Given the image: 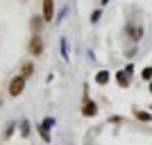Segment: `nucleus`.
<instances>
[{"label":"nucleus","instance_id":"obj_3","mask_svg":"<svg viewBox=\"0 0 152 145\" xmlns=\"http://www.w3.org/2000/svg\"><path fill=\"white\" fill-rule=\"evenodd\" d=\"M23 88H25V77L23 75L12 77V82H9V95H12V98H18V95L23 93Z\"/></svg>","mask_w":152,"mask_h":145},{"label":"nucleus","instance_id":"obj_20","mask_svg":"<svg viewBox=\"0 0 152 145\" xmlns=\"http://www.w3.org/2000/svg\"><path fill=\"white\" fill-rule=\"evenodd\" d=\"M148 91H150V93H152V82H150V84H148Z\"/></svg>","mask_w":152,"mask_h":145},{"label":"nucleus","instance_id":"obj_21","mask_svg":"<svg viewBox=\"0 0 152 145\" xmlns=\"http://www.w3.org/2000/svg\"><path fill=\"white\" fill-rule=\"evenodd\" d=\"M0 104H2V95H0Z\"/></svg>","mask_w":152,"mask_h":145},{"label":"nucleus","instance_id":"obj_5","mask_svg":"<svg viewBox=\"0 0 152 145\" xmlns=\"http://www.w3.org/2000/svg\"><path fill=\"white\" fill-rule=\"evenodd\" d=\"M116 82H118V86H121V88H127L129 84H132V75L123 68V70H118V73H116Z\"/></svg>","mask_w":152,"mask_h":145},{"label":"nucleus","instance_id":"obj_18","mask_svg":"<svg viewBox=\"0 0 152 145\" xmlns=\"http://www.w3.org/2000/svg\"><path fill=\"white\" fill-rule=\"evenodd\" d=\"M125 70L129 73V75H134V63H127V66H125Z\"/></svg>","mask_w":152,"mask_h":145},{"label":"nucleus","instance_id":"obj_13","mask_svg":"<svg viewBox=\"0 0 152 145\" xmlns=\"http://www.w3.org/2000/svg\"><path fill=\"white\" fill-rule=\"evenodd\" d=\"M100 18H102V7H98V9H93V12H91V25H98V23H100Z\"/></svg>","mask_w":152,"mask_h":145},{"label":"nucleus","instance_id":"obj_11","mask_svg":"<svg viewBox=\"0 0 152 145\" xmlns=\"http://www.w3.org/2000/svg\"><path fill=\"white\" fill-rule=\"evenodd\" d=\"M59 52H61V59L64 61H68L70 55H68V41H66V36L59 39Z\"/></svg>","mask_w":152,"mask_h":145},{"label":"nucleus","instance_id":"obj_17","mask_svg":"<svg viewBox=\"0 0 152 145\" xmlns=\"http://www.w3.org/2000/svg\"><path fill=\"white\" fill-rule=\"evenodd\" d=\"M14 127H16L14 122H12V125H7V129H5V138H9V136L14 134Z\"/></svg>","mask_w":152,"mask_h":145},{"label":"nucleus","instance_id":"obj_1","mask_svg":"<svg viewBox=\"0 0 152 145\" xmlns=\"http://www.w3.org/2000/svg\"><path fill=\"white\" fill-rule=\"evenodd\" d=\"M125 34L132 39L134 43H139L141 39H143V34H145V27H143V25H136V23L129 20V23H125Z\"/></svg>","mask_w":152,"mask_h":145},{"label":"nucleus","instance_id":"obj_4","mask_svg":"<svg viewBox=\"0 0 152 145\" xmlns=\"http://www.w3.org/2000/svg\"><path fill=\"white\" fill-rule=\"evenodd\" d=\"M41 16H43L45 23H50L52 18H57V16H55V0H43V9H41Z\"/></svg>","mask_w":152,"mask_h":145},{"label":"nucleus","instance_id":"obj_8","mask_svg":"<svg viewBox=\"0 0 152 145\" xmlns=\"http://www.w3.org/2000/svg\"><path fill=\"white\" fill-rule=\"evenodd\" d=\"M82 114L86 116V118H93V116L98 114V107H95V102H93V100H84V104H82Z\"/></svg>","mask_w":152,"mask_h":145},{"label":"nucleus","instance_id":"obj_15","mask_svg":"<svg viewBox=\"0 0 152 145\" xmlns=\"http://www.w3.org/2000/svg\"><path fill=\"white\" fill-rule=\"evenodd\" d=\"M20 136H25V138L30 136V122H27L25 118L20 120Z\"/></svg>","mask_w":152,"mask_h":145},{"label":"nucleus","instance_id":"obj_16","mask_svg":"<svg viewBox=\"0 0 152 145\" xmlns=\"http://www.w3.org/2000/svg\"><path fill=\"white\" fill-rule=\"evenodd\" d=\"M66 16H68V5H66V7H61V12L57 14V18H55V23H61V20L66 18Z\"/></svg>","mask_w":152,"mask_h":145},{"label":"nucleus","instance_id":"obj_7","mask_svg":"<svg viewBox=\"0 0 152 145\" xmlns=\"http://www.w3.org/2000/svg\"><path fill=\"white\" fill-rule=\"evenodd\" d=\"M37 129H39V136H41V141H43V143H50V141H52V134H50V127L45 125L43 120H41V122H39V125H37Z\"/></svg>","mask_w":152,"mask_h":145},{"label":"nucleus","instance_id":"obj_10","mask_svg":"<svg viewBox=\"0 0 152 145\" xmlns=\"http://www.w3.org/2000/svg\"><path fill=\"white\" fill-rule=\"evenodd\" d=\"M109 79H111V73H109V70H98V73H95V84L104 86V84H109Z\"/></svg>","mask_w":152,"mask_h":145},{"label":"nucleus","instance_id":"obj_6","mask_svg":"<svg viewBox=\"0 0 152 145\" xmlns=\"http://www.w3.org/2000/svg\"><path fill=\"white\" fill-rule=\"evenodd\" d=\"M18 75H23L27 79V77L34 75V61H30V59H25V61H20V70H18Z\"/></svg>","mask_w":152,"mask_h":145},{"label":"nucleus","instance_id":"obj_2","mask_svg":"<svg viewBox=\"0 0 152 145\" xmlns=\"http://www.w3.org/2000/svg\"><path fill=\"white\" fill-rule=\"evenodd\" d=\"M27 52L32 57H41L43 55V39H41V34H32L30 43H27Z\"/></svg>","mask_w":152,"mask_h":145},{"label":"nucleus","instance_id":"obj_9","mask_svg":"<svg viewBox=\"0 0 152 145\" xmlns=\"http://www.w3.org/2000/svg\"><path fill=\"white\" fill-rule=\"evenodd\" d=\"M43 16H37V14H34V16H32L30 18V30H32V34H39V32H41V27H43Z\"/></svg>","mask_w":152,"mask_h":145},{"label":"nucleus","instance_id":"obj_12","mask_svg":"<svg viewBox=\"0 0 152 145\" xmlns=\"http://www.w3.org/2000/svg\"><path fill=\"white\" fill-rule=\"evenodd\" d=\"M134 116H136V118L141 120V122H152V114L150 111H141V109H136L134 107V111H132Z\"/></svg>","mask_w":152,"mask_h":145},{"label":"nucleus","instance_id":"obj_19","mask_svg":"<svg viewBox=\"0 0 152 145\" xmlns=\"http://www.w3.org/2000/svg\"><path fill=\"white\" fill-rule=\"evenodd\" d=\"M107 2H109V0H100V5H102V7H104V5H107Z\"/></svg>","mask_w":152,"mask_h":145},{"label":"nucleus","instance_id":"obj_14","mask_svg":"<svg viewBox=\"0 0 152 145\" xmlns=\"http://www.w3.org/2000/svg\"><path fill=\"white\" fill-rule=\"evenodd\" d=\"M139 75H141V79H143V82H152V66H145Z\"/></svg>","mask_w":152,"mask_h":145}]
</instances>
